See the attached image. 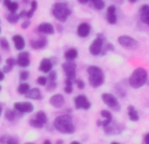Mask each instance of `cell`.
<instances>
[{
    "label": "cell",
    "mask_w": 149,
    "mask_h": 144,
    "mask_svg": "<svg viewBox=\"0 0 149 144\" xmlns=\"http://www.w3.org/2000/svg\"><path fill=\"white\" fill-rule=\"evenodd\" d=\"M53 126L56 130L62 134L72 135L75 132V126L72 118L69 115H61L55 118Z\"/></svg>",
    "instance_id": "obj_1"
},
{
    "label": "cell",
    "mask_w": 149,
    "mask_h": 144,
    "mask_svg": "<svg viewBox=\"0 0 149 144\" xmlns=\"http://www.w3.org/2000/svg\"><path fill=\"white\" fill-rule=\"evenodd\" d=\"M148 73L143 67H137L134 70L128 79V83L131 87L138 89L142 87L148 81Z\"/></svg>",
    "instance_id": "obj_2"
},
{
    "label": "cell",
    "mask_w": 149,
    "mask_h": 144,
    "mask_svg": "<svg viewBox=\"0 0 149 144\" xmlns=\"http://www.w3.org/2000/svg\"><path fill=\"white\" fill-rule=\"evenodd\" d=\"M87 73L89 74L88 82L92 87L97 88L104 84L105 74L100 67L97 66H90L87 68Z\"/></svg>",
    "instance_id": "obj_3"
},
{
    "label": "cell",
    "mask_w": 149,
    "mask_h": 144,
    "mask_svg": "<svg viewBox=\"0 0 149 144\" xmlns=\"http://www.w3.org/2000/svg\"><path fill=\"white\" fill-rule=\"evenodd\" d=\"M52 15L53 17L60 21V22H65L69 16L72 13L71 9L69 8V5L66 3L64 2H58L53 4L52 7Z\"/></svg>",
    "instance_id": "obj_4"
},
{
    "label": "cell",
    "mask_w": 149,
    "mask_h": 144,
    "mask_svg": "<svg viewBox=\"0 0 149 144\" xmlns=\"http://www.w3.org/2000/svg\"><path fill=\"white\" fill-rule=\"evenodd\" d=\"M105 40L106 37L102 33L97 34V38L92 42V44L89 46V52L93 56H98L101 54Z\"/></svg>",
    "instance_id": "obj_5"
},
{
    "label": "cell",
    "mask_w": 149,
    "mask_h": 144,
    "mask_svg": "<svg viewBox=\"0 0 149 144\" xmlns=\"http://www.w3.org/2000/svg\"><path fill=\"white\" fill-rule=\"evenodd\" d=\"M101 99L103 102L112 110L115 112H119L121 109L120 103L114 94H110V93H104L101 95Z\"/></svg>",
    "instance_id": "obj_6"
},
{
    "label": "cell",
    "mask_w": 149,
    "mask_h": 144,
    "mask_svg": "<svg viewBox=\"0 0 149 144\" xmlns=\"http://www.w3.org/2000/svg\"><path fill=\"white\" fill-rule=\"evenodd\" d=\"M118 42L122 47L127 48V49L135 50L139 47V42L135 38H134L128 35L120 36L118 38Z\"/></svg>",
    "instance_id": "obj_7"
},
{
    "label": "cell",
    "mask_w": 149,
    "mask_h": 144,
    "mask_svg": "<svg viewBox=\"0 0 149 144\" xmlns=\"http://www.w3.org/2000/svg\"><path fill=\"white\" fill-rule=\"evenodd\" d=\"M62 68L64 70L66 79H69L71 80H75L77 65L73 61H66V62L63 63Z\"/></svg>",
    "instance_id": "obj_8"
},
{
    "label": "cell",
    "mask_w": 149,
    "mask_h": 144,
    "mask_svg": "<svg viewBox=\"0 0 149 144\" xmlns=\"http://www.w3.org/2000/svg\"><path fill=\"white\" fill-rule=\"evenodd\" d=\"M74 105H75L76 109H84V110L90 109V108L92 106L88 98L84 94H79L75 97Z\"/></svg>",
    "instance_id": "obj_9"
},
{
    "label": "cell",
    "mask_w": 149,
    "mask_h": 144,
    "mask_svg": "<svg viewBox=\"0 0 149 144\" xmlns=\"http://www.w3.org/2000/svg\"><path fill=\"white\" fill-rule=\"evenodd\" d=\"M14 109L17 111L23 113V114H30L33 112L34 106L31 102L29 101H21V102H16L14 104Z\"/></svg>",
    "instance_id": "obj_10"
},
{
    "label": "cell",
    "mask_w": 149,
    "mask_h": 144,
    "mask_svg": "<svg viewBox=\"0 0 149 144\" xmlns=\"http://www.w3.org/2000/svg\"><path fill=\"white\" fill-rule=\"evenodd\" d=\"M117 8L114 4H111L107 10V21L110 24H115L117 23Z\"/></svg>",
    "instance_id": "obj_11"
},
{
    "label": "cell",
    "mask_w": 149,
    "mask_h": 144,
    "mask_svg": "<svg viewBox=\"0 0 149 144\" xmlns=\"http://www.w3.org/2000/svg\"><path fill=\"white\" fill-rule=\"evenodd\" d=\"M31 64V60H30V54L28 52H21L18 55H17V65H18L20 67L25 68L27 66H29Z\"/></svg>",
    "instance_id": "obj_12"
},
{
    "label": "cell",
    "mask_w": 149,
    "mask_h": 144,
    "mask_svg": "<svg viewBox=\"0 0 149 144\" xmlns=\"http://www.w3.org/2000/svg\"><path fill=\"white\" fill-rule=\"evenodd\" d=\"M91 32V25L88 23H81L77 27V34L79 38H86Z\"/></svg>",
    "instance_id": "obj_13"
},
{
    "label": "cell",
    "mask_w": 149,
    "mask_h": 144,
    "mask_svg": "<svg viewBox=\"0 0 149 144\" xmlns=\"http://www.w3.org/2000/svg\"><path fill=\"white\" fill-rule=\"evenodd\" d=\"M51 106H52L55 108H60L65 105V98L62 94H56L54 95H52L50 98L49 101Z\"/></svg>",
    "instance_id": "obj_14"
},
{
    "label": "cell",
    "mask_w": 149,
    "mask_h": 144,
    "mask_svg": "<svg viewBox=\"0 0 149 144\" xmlns=\"http://www.w3.org/2000/svg\"><path fill=\"white\" fill-rule=\"evenodd\" d=\"M38 31L40 33H44V34H48V35H52L55 31L54 27L52 24L50 23H41L38 26Z\"/></svg>",
    "instance_id": "obj_15"
},
{
    "label": "cell",
    "mask_w": 149,
    "mask_h": 144,
    "mask_svg": "<svg viewBox=\"0 0 149 144\" xmlns=\"http://www.w3.org/2000/svg\"><path fill=\"white\" fill-rule=\"evenodd\" d=\"M52 67H53V63L52 62V59L45 58L40 62L39 71H41L45 73H48L49 72H51L52 70Z\"/></svg>",
    "instance_id": "obj_16"
},
{
    "label": "cell",
    "mask_w": 149,
    "mask_h": 144,
    "mask_svg": "<svg viewBox=\"0 0 149 144\" xmlns=\"http://www.w3.org/2000/svg\"><path fill=\"white\" fill-rule=\"evenodd\" d=\"M141 21L149 26V4H143L140 9Z\"/></svg>",
    "instance_id": "obj_17"
},
{
    "label": "cell",
    "mask_w": 149,
    "mask_h": 144,
    "mask_svg": "<svg viewBox=\"0 0 149 144\" xmlns=\"http://www.w3.org/2000/svg\"><path fill=\"white\" fill-rule=\"evenodd\" d=\"M25 97L28 98V99L36 100V101H38V100H42L43 99V95H42L41 91L38 88H37V87L30 88V90L25 94Z\"/></svg>",
    "instance_id": "obj_18"
},
{
    "label": "cell",
    "mask_w": 149,
    "mask_h": 144,
    "mask_svg": "<svg viewBox=\"0 0 149 144\" xmlns=\"http://www.w3.org/2000/svg\"><path fill=\"white\" fill-rule=\"evenodd\" d=\"M23 113H20L18 111H17L16 109L15 110H11V109H7L5 111V114H4V117L7 121L9 122H14L17 118H22L23 117Z\"/></svg>",
    "instance_id": "obj_19"
},
{
    "label": "cell",
    "mask_w": 149,
    "mask_h": 144,
    "mask_svg": "<svg viewBox=\"0 0 149 144\" xmlns=\"http://www.w3.org/2000/svg\"><path fill=\"white\" fill-rule=\"evenodd\" d=\"M12 40L14 42V45H15V48L17 50V51H22L24 46H25V41H24V38L19 35V34H16L12 37Z\"/></svg>",
    "instance_id": "obj_20"
},
{
    "label": "cell",
    "mask_w": 149,
    "mask_h": 144,
    "mask_svg": "<svg viewBox=\"0 0 149 144\" xmlns=\"http://www.w3.org/2000/svg\"><path fill=\"white\" fill-rule=\"evenodd\" d=\"M47 45V39L45 38H39L36 40H31V46L33 49L38 50V49H42L44 47H45Z\"/></svg>",
    "instance_id": "obj_21"
},
{
    "label": "cell",
    "mask_w": 149,
    "mask_h": 144,
    "mask_svg": "<svg viewBox=\"0 0 149 144\" xmlns=\"http://www.w3.org/2000/svg\"><path fill=\"white\" fill-rule=\"evenodd\" d=\"M127 115H128V117H129L130 121H132L134 122H138L140 120L139 113L133 105H129L127 107Z\"/></svg>",
    "instance_id": "obj_22"
},
{
    "label": "cell",
    "mask_w": 149,
    "mask_h": 144,
    "mask_svg": "<svg viewBox=\"0 0 149 144\" xmlns=\"http://www.w3.org/2000/svg\"><path fill=\"white\" fill-rule=\"evenodd\" d=\"M78 55H79V52L76 48H70L65 52L64 57L67 61H73L74 59H77Z\"/></svg>",
    "instance_id": "obj_23"
},
{
    "label": "cell",
    "mask_w": 149,
    "mask_h": 144,
    "mask_svg": "<svg viewBox=\"0 0 149 144\" xmlns=\"http://www.w3.org/2000/svg\"><path fill=\"white\" fill-rule=\"evenodd\" d=\"M3 3L10 12H16L18 9V3L17 2L11 0H3Z\"/></svg>",
    "instance_id": "obj_24"
},
{
    "label": "cell",
    "mask_w": 149,
    "mask_h": 144,
    "mask_svg": "<svg viewBox=\"0 0 149 144\" xmlns=\"http://www.w3.org/2000/svg\"><path fill=\"white\" fill-rule=\"evenodd\" d=\"M90 3H91L93 8H94L97 10H101L106 6L104 0H90Z\"/></svg>",
    "instance_id": "obj_25"
},
{
    "label": "cell",
    "mask_w": 149,
    "mask_h": 144,
    "mask_svg": "<svg viewBox=\"0 0 149 144\" xmlns=\"http://www.w3.org/2000/svg\"><path fill=\"white\" fill-rule=\"evenodd\" d=\"M37 8H38V2L36 0H32L31 3V9L26 11V17L27 18L32 17L33 15H34L35 10H37Z\"/></svg>",
    "instance_id": "obj_26"
},
{
    "label": "cell",
    "mask_w": 149,
    "mask_h": 144,
    "mask_svg": "<svg viewBox=\"0 0 149 144\" xmlns=\"http://www.w3.org/2000/svg\"><path fill=\"white\" fill-rule=\"evenodd\" d=\"M17 90V93L19 94H24L25 95L27 94V92L30 90V85L28 83L23 82V83H21V84L18 85Z\"/></svg>",
    "instance_id": "obj_27"
},
{
    "label": "cell",
    "mask_w": 149,
    "mask_h": 144,
    "mask_svg": "<svg viewBox=\"0 0 149 144\" xmlns=\"http://www.w3.org/2000/svg\"><path fill=\"white\" fill-rule=\"evenodd\" d=\"M72 81H73V80H69V79H66V80H65V88H64V91H65V93L67 94H72V91H73V87H72L73 84H72Z\"/></svg>",
    "instance_id": "obj_28"
},
{
    "label": "cell",
    "mask_w": 149,
    "mask_h": 144,
    "mask_svg": "<svg viewBox=\"0 0 149 144\" xmlns=\"http://www.w3.org/2000/svg\"><path fill=\"white\" fill-rule=\"evenodd\" d=\"M8 22L10 24H16L18 22L20 17H19V14H17L16 12H10L7 17H6Z\"/></svg>",
    "instance_id": "obj_29"
},
{
    "label": "cell",
    "mask_w": 149,
    "mask_h": 144,
    "mask_svg": "<svg viewBox=\"0 0 149 144\" xmlns=\"http://www.w3.org/2000/svg\"><path fill=\"white\" fill-rule=\"evenodd\" d=\"M35 118L38 119L39 122H41L44 123V124H46V123H47V121H48L47 115H46V114H45L44 111H38V112L36 114Z\"/></svg>",
    "instance_id": "obj_30"
},
{
    "label": "cell",
    "mask_w": 149,
    "mask_h": 144,
    "mask_svg": "<svg viewBox=\"0 0 149 144\" xmlns=\"http://www.w3.org/2000/svg\"><path fill=\"white\" fill-rule=\"evenodd\" d=\"M29 124H30L31 127L35 128V129H42V128H44V126H45L44 123H42L41 122H39V121H38V119H36V118L31 119L30 122H29Z\"/></svg>",
    "instance_id": "obj_31"
},
{
    "label": "cell",
    "mask_w": 149,
    "mask_h": 144,
    "mask_svg": "<svg viewBox=\"0 0 149 144\" xmlns=\"http://www.w3.org/2000/svg\"><path fill=\"white\" fill-rule=\"evenodd\" d=\"M0 47L3 50H6V51H8L10 49V44H9L8 40L3 37L0 38Z\"/></svg>",
    "instance_id": "obj_32"
},
{
    "label": "cell",
    "mask_w": 149,
    "mask_h": 144,
    "mask_svg": "<svg viewBox=\"0 0 149 144\" xmlns=\"http://www.w3.org/2000/svg\"><path fill=\"white\" fill-rule=\"evenodd\" d=\"M100 115H101V116L104 119H107V120L113 121V115H112V113L110 111H108V110H102L100 112Z\"/></svg>",
    "instance_id": "obj_33"
},
{
    "label": "cell",
    "mask_w": 149,
    "mask_h": 144,
    "mask_svg": "<svg viewBox=\"0 0 149 144\" xmlns=\"http://www.w3.org/2000/svg\"><path fill=\"white\" fill-rule=\"evenodd\" d=\"M57 87V83L56 81H49L48 84H46V90L49 92H52L55 88Z\"/></svg>",
    "instance_id": "obj_34"
},
{
    "label": "cell",
    "mask_w": 149,
    "mask_h": 144,
    "mask_svg": "<svg viewBox=\"0 0 149 144\" xmlns=\"http://www.w3.org/2000/svg\"><path fill=\"white\" fill-rule=\"evenodd\" d=\"M57 77H58V75H57V72L55 70H52L51 72L48 73V79H49V80L56 81Z\"/></svg>",
    "instance_id": "obj_35"
},
{
    "label": "cell",
    "mask_w": 149,
    "mask_h": 144,
    "mask_svg": "<svg viewBox=\"0 0 149 144\" xmlns=\"http://www.w3.org/2000/svg\"><path fill=\"white\" fill-rule=\"evenodd\" d=\"M37 83L40 86H46L47 84V78L45 76H39L37 79Z\"/></svg>",
    "instance_id": "obj_36"
},
{
    "label": "cell",
    "mask_w": 149,
    "mask_h": 144,
    "mask_svg": "<svg viewBox=\"0 0 149 144\" xmlns=\"http://www.w3.org/2000/svg\"><path fill=\"white\" fill-rule=\"evenodd\" d=\"M29 76H30V73H29L28 71H22V72L20 73V74H19V78H20V80H23V81L27 80L29 79Z\"/></svg>",
    "instance_id": "obj_37"
},
{
    "label": "cell",
    "mask_w": 149,
    "mask_h": 144,
    "mask_svg": "<svg viewBox=\"0 0 149 144\" xmlns=\"http://www.w3.org/2000/svg\"><path fill=\"white\" fill-rule=\"evenodd\" d=\"M109 51H114V46L111 44V43H107V45L105 46V48L102 50L101 52V54H105L107 52H109Z\"/></svg>",
    "instance_id": "obj_38"
},
{
    "label": "cell",
    "mask_w": 149,
    "mask_h": 144,
    "mask_svg": "<svg viewBox=\"0 0 149 144\" xmlns=\"http://www.w3.org/2000/svg\"><path fill=\"white\" fill-rule=\"evenodd\" d=\"M75 84L79 89H84L86 87V83L83 80H75Z\"/></svg>",
    "instance_id": "obj_39"
},
{
    "label": "cell",
    "mask_w": 149,
    "mask_h": 144,
    "mask_svg": "<svg viewBox=\"0 0 149 144\" xmlns=\"http://www.w3.org/2000/svg\"><path fill=\"white\" fill-rule=\"evenodd\" d=\"M5 63H6V65H8V66H10L13 67V66L17 64V60H16L15 59H13V58H8V59H6Z\"/></svg>",
    "instance_id": "obj_40"
},
{
    "label": "cell",
    "mask_w": 149,
    "mask_h": 144,
    "mask_svg": "<svg viewBox=\"0 0 149 144\" xmlns=\"http://www.w3.org/2000/svg\"><path fill=\"white\" fill-rule=\"evenodd\" d=\"M6 144H19V141H18V139L17 137L9 136V139H8Z\"/></svg>",
    "instance_id": "obj_41"
},
{
    "label": "cell",
    "mask_w": 149,
    "mask_h": 144,
    "mask_svg": "<svg viewBox=\"0 0 149 144\" xmlns=\"http://www.w3.org/2000/svg\"><path fill=\"white\" fill-rule=\"evenodd\" d=\"M30 25H31V21L28 19V20H25V21H24V22L22 23L21 27H22V29L25 30V29L29 28V26H30Z\"/></svg>",
    "instance_id": "obj_42"
},
{
    "label": "cell",
    "mask_w": 149,
    "mask_h": 144,
    "mask_svg": "<svg viewBox=\"0 0 149 144\" xmlns=\"http://www.w3.org/2000/svg\"><path fill=\"white\" fill-rule=\"evenodd\" d=\"M8 139H9V136H1L0 137V144H6Z\"/></svg>",
    "instance_id": "obj_43"
},
{
    "label": "cell",
    "mask_w": 149,
    "mask_h": 144,
    "mask_svg": "<svg viewBox=\"0 0 149 144\" xmlns=\"http://www.w3.org/2000/svg\"><path fill=\"white\" fill-rule=\"evenodd\" d=\"M11 69H12V67L11 66H8V65H5L4 66H3V72L5 73H10V71H11Z\"/></svg>",
    "instance_id": "obj_44"
},
{
    "label": "cell",
    "mask_w": 149,
    "mask_h": 144,
    "mask_svg": "<svg viewBox=\"0 0 149 144\" xmlns=\"http://www.w3.org/2000/svg\"><path fill=\"white\" fill-rule=\"evenodd\" d=\"M19 17H20V18H22V17H26V11L25 10H22L20 13H19Z\"/></svg>",
    "instance_id": "obj_45"
},
{
    "label": "cell",
    "mask_w": 149,
    "mask_h": 144,
    "mask_svg": "<svg viewBox=\"0 0 149 144\" xmlns=\"http://www.w3.org/2000/svg\"><path fill=\"white\" fill-rule=\"evenodd\" d=\"M144 141H145V143L146 144H149V133H148L144 138Z\"/></svg>",
    "instance_id": "obj_46"
},
{
    "label": "cell",
    "mask_w": 149,
    "mask_h": 144,
    "mask_svg": "<svg viewBox=\"0 0 149 144\" xmlns=\"http://www.w3.org/2000/svg\"><path fill=\"white\" fill-rule=\"evenodd\" d=\"M78 2H79V3H82V4H86V3H89L90 0H78Z\"/></svg>",
    "instance_id": "obj_47"
},
{
    "label": "cell",
    "mask_w": 149,
    "mask_h": 144,
    "mask_svg": "<svg viewBox=\"0 0 149 144\" xmlns=\"http://www.w3.org/2000/svg\"><path fill=\"white\" fill-rule=\"evenodd\" d=\"M3 79H4V73L0 70V81L3 80Z\"/></svg>",
    "instance_id": "obj_48"
},
{
    "label": "cell",
    "mask_w": 149,
    "mask_h": 144,
    "mask_svg": "<svg viewBox=\"0 0 149 144\" xmlns=\"http://www.w3.org/2000/svg\"><path fill=\"white\" fill-rule=\"evenodd\" d=\"M101 123H102V121H100V120L97 121V126L98 127H101Z\"/></svg>",
    "instance_id": "obj_49"
},
{
    "label": "cell",
    "mask_w": 149,
    "mask_h": 144,
    "mask_svg": "<svg viewBox=\"0 0 149 144\" xmlns=\"http://www.w3.org/2000/svg\"><path fill=\"white\" fill-rule=\"evenodd\" d=\"M43 144H52V142H51L50 140H48V139H47V140H45V142H44V143Z\"/></svg>",
    "instance_id": "obj_50"
},
{
    "label": "cell",
    "mask_w": 149,
    "mask_h": 144,
    "mask_svg": "<svg viewBox=\"0 0 149 144\" xmlns=\"http://www.w3.org/2000/svg\"><path fill=\"white\" fill-rule=\"evenodd\" d=\"M56 144H64V141H62V140H58V141L56 142Z\"/></svg>",
    "instance_id": "obj_51"
},
{
    "label": "cell",
    "mask_w": 149,
    "mask_h": 144,
    "mask_svg": "<svg viewBox=\"0 0 149 144\" xmlns=\"http://www.w3.org/2000/svg\"><path fill=\"white\" fill-rule=\"evenodd\" d=\"M61 28H63V27H61L60 25H58V31L59 32H61V31H63V29H61Z\"/></svg>",
    "instance_id": "obj_52"
},
{
    "label": "cell",
    "mask_w": 149,
    "mask_h": 144,
    "mask_svg": "<svg viewBox=\"0 0 149 144\" xmlns=\"http://www.w3.org/2000/svg\"><path fill=\"white\" fill-rule=\"evenodd\" d=\"M137 1H139V0H128V2H129V3H136Z\"/></svg>",
    "instance_id": "obj_53"
},
{
    "label": "cell",
    "mask_w": 149,
    "mask_h": 144,
    "mask_svg": "<svg viewBox=\"0 0 149 144\" xmlns=\"http://www.w3.org/2000/svg\"><path fill=\"white\" fill-rule=\"evenodd\" d=\"M70 144H81L80 143H79V142H77V141H73V142H72Z\"/></svg>",
    "instance_id": "obj_54"
},
{
    "label": "cell",
    "mask_w": 149,
    "mask_h": 144,
    "mask_svg": "<svg viewBox=\"0 0 149 144\" xmlns=\"http://www.w3.org/2000/svg\"><path fill=\"white\" fill-rule=\"evenodd\" d=\"M2 112H3V107L0 105V116H1V115H2Z\"/></svg>",
    "instance_id": "obj_55"
},
{
    "label": "cell",
    "mask_w": 149,
    "mask_h": 144,
    "mask_svg": "<svg viewBox=\"0 0 149 144\" xmlns=\"http://www.w3.org/2000/svg\"><path fill=\"white\" fill-rule=\"evenodd\" d=\"M111 144H120V143H117V142H113Z\"/></svg>",
    "instance_id": "obj_56"
},
{
    "label": "cell",
    "mask_w": 149,
    "mask_h": 144,
    "mask_svg": "<svg viewBox=\"0 0 149 144\" xmlns=\"http://www.w3.org/2000/svg\"><path fill=\"white\" fill-rule=\"evenodd\" d=\"M24 144H35V143H24Z\"/></svg>",
    "instance_id": "obj_57"
},
{
    "label": "cell",
    "mask_w": 149,
    "mask_h": 144,
    "mask_svg": "<svg viewBox=\"0 0 149 144\" xmlns=\"http://www.w3.org/2000/svg\"><path fill=\"white\" fill-rule=\"evenodd\" d=\"M1 61H2V57H1V55H0V63H1Z\"/></svg>",
    "instance_id": "obj_58"
},
{
    "label": "cell",
    "mask_w": 149,
    "mask_h": 144,
    "mask_svg": "<svg viewBox=\"0 0 149 144\" xmlns=\"http://www.w3.org/2000/svg\"><path fill=\"white\" fill-rule=\"evenodd\" d=\"M0 91H1V86H0Z\"/></svg>",
    "instance_id": "obj_59"
},
{
    "label": "cell",
    "mask_w": 149,
    "mask_h": 144,
    "mask_svg": "<svg viewBox=\"0 0 149 144\" xmlns=\"http://www.w3.org/2000/svg\"><path fill=\"white\" fill-rule=\"evenodd\" d=\"M0 33H1V28H0Z\"/></svg>",
    "instance_id": "obj_60"
}]
</instances>
